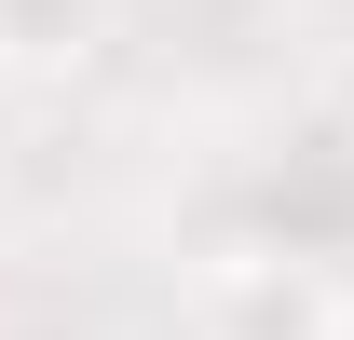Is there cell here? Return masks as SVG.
<instances>
[{
  "label": "cell",
  "instance_id": "6da1fadb",
  "mask_svg": "<svg viewBox=\"0 0 354 340\" xmlns=\"http://www.w3.org/2000/svg\"><path fill=\"white\" fill-rule=\"evenodd\" d=\"M232 232L341 272L354 258V123H286L259 164H245V191H232Z\"/></svg>",
  "mask_w": 354,
  "mask_h": 340
},
{
  "label": "cell",
  "instance_id": "7a4b0ae2",
  "mask_svg": "<svg viewBox=\"0 0 354 340\" xmlns=\"http://www.w3.org/2000/svg\"><path fill=\"white\" fill-rule=\"evenodd\" d=\"M354 299L327 258H286V245H245L232 232L205 272H191V340H341Z\"/></svg>",
  "mask_w": 354,
  "mask_h": 340
},
{
  "label": "cell",
  "instance_id": "3957f363",
  "mask_svg": "<svg viewBox=\"0 0 354 340\" xmlns=\"http://www.w3.org/2000/svg\"><path fill=\"white\" fill-rule=\"evenodd\" d=\"M123 28V0H0V82H82Z\"/></svg>",
  "mask_w": 354,
  "mask_h": 340
}]
</instances>
